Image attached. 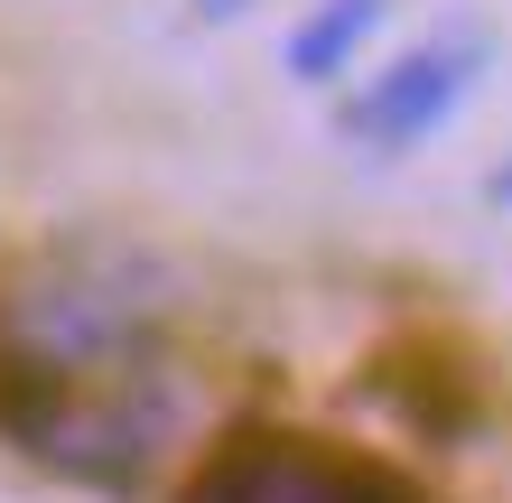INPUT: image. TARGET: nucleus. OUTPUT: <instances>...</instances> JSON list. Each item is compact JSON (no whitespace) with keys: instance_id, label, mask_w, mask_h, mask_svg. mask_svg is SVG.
Returning a JSON list of instances; mask_svg holds the SVG:
<instances>
[{"instance_id":"obj_2","label":"nucleus","mask_w":512,"mask_h":503,"mask_svg":"<svg viewBox=\"0 0 512 503\" xmlns=\"http://www.w3.org/2000/svg\"><path fill=\"white\" fill-rule=\"evenodd\" d=\"M177 503H419L391 466L373 457H345L326 438H298V429H233L215 438V457L187 476Z\"/></svg>"},{"instance_id":"obj_4","label":"nucleus","mask_w":512,"mask_h":503,"mask_svg":"<svg viewBox=\"0 0 512 503\" xmlns=\"http://www.w3.org/2000/svg\"><path fill=\"white\" fill-rule=\"evenodd\" d=\"M243 10H270V0H187L196 28H224V19H243Z\"/></svg>"},{"instance_id":"obj_3","label":"nucleus","mask_w":512,"mask_h":503,"mask_svg":"<svg viewBox=\"0 0 512 503\" xmlns=\"http://www.w3.org/2000/svg\"><path fill=\"white\" fill-rule=\"evenodd\" d=\"M391 19V0H317V10H298V28L280 38V66L289 84H308V94H336L354 75V56L373 47V28Z\"/></svg>"},{"instance_id":"obj_1","label":"nucleus","mask_w":512,"mask_h":503,"mask_svg":"<svg viewBox=\"0 0 512 503\" xmlns=\"http://www.w3.org/2000/svg\"><path fill=\"white\" fill-rule=\"evenodd\" d=\"M485 66H494V28L485 19H447L419 47L382 56L373 75H345L336 140L354 159H410L419 140H438L447 122H457V103L485 84Z\"/></svg>"},{"instance_id":"obj_5","label":"nucleus","mask_w":512,"mask_h":503,"mask_svg":"<svg viewBox=\"0 0 512 503\" xmlns=\"http://www.w3.org/2000/svg\"><path fill=\"white\" fill-rule=\"evenodd\" d=\"M485 205H512V168H503V177H485Z\"/></svg>"}]
</instances>
